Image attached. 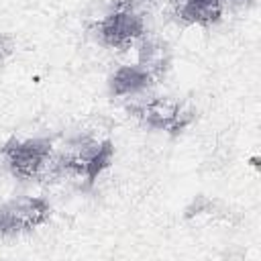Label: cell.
I'll return each mask as SVG.
<instances>
[{
    "label": "cell",
    "mask_w": 261,
    "mask_h": 261,
    "mask_svg": "<svg viewBox=\"0 0 261 261\" xmlns=\"http://www.w3.org/2000/svg\"><path fill=\"white\" fill-rule=\"evenodd\" d=\"M53 214L49 200L43 196H22L0 204V237L33 232L47 224Z\"/></svg>",
    "instance_id": "4"
},
{
    "label": "cell",
    "mask_w": 261,
    "mask_h": 261,
    "mask_svg": "<svg viewBox=\"0 0 261 261\" xmlns=\"http://www.w3.org/2000/svg\"><path fill=\"white\" fill-rule=\"evenodd\" d=\"M112 157H114V145L110 141L75 139L65 147L63 153L59 155L53 153L45 177L69 175L86 181V186H92L98 179V175L110 165Z\"/></svg>",
    "instance_id": "1"
},
{
    "label": "cell",
    "mask_w": 261,
    "mask_h": 261,
    "mask_svg": "<svg viewBox=\"0 0 261 261\" xmlns=\"http://www.w3.org/2000/svg\"><path fill=\"white\" fill-rule=\"evenodd\" d=\"M53 159L49 139H8L0 147V167L16 179L45 177Z\"/></svg>",
    "instance_id": "2"
},
{
    "label": "cell",
    "mask_w": 261,
    "mask_h": 261,
    "mask_svg": "<svg viewBox=\"0 0 261 261\" xmlns=\"http://www.w3.org/2000/svg\"><path fill=\"white\" fill-rule=\"evenodd\" d=\"M139 65H143L153 77L163 75L169 67V49L159 39H141L139 45Z\"/></svg>",
    "instance_id": "8"
},
{
    "label": "cell",
    "mask_w": 261,
    "mask_h": 261,
    "mask_svg": "<svg viewBox=\"0 0 261 261\" xmlns=\"http://www.w3.org/2000/svg\"><path fill=\"white\" fill-rule=\"evenodd\" d=\"M128 112L137 116L143 124L149 128L165 130L169 135H179L184 133L196 118V110L188 106L186 102L169 96H159L151 100L137 102L128 106Z\"/></svg>",
    "instance_id": "3"
},
{
    "label": "cell",
    "mask_w": 261,
    "mask_h": 261,
    "mask_svg": "<svg viewBox=\"0 0 261 261\" xmlns=\"http://www.w3.org/2000/svg\"><path fill=\"white\" fill-rule=\"evenodd\" d=\"M153 75L143 67V65H122L118 67L110 80H108V90L114 98L122 96H137L143 90H147L153 84Z\"/></svg>",
    "instance_id": "7"
},
{
    "label": "cell",
    "mask_w": 261,
    "mask_h": 261,
    "mask_svg": "<svg viewBox=\"0 0 261 261\" xmlns=\"http://www.w3.org/2000/svg\"><path fill=\"white\" fill-rule=\"evenodd\" d=\"M98 39L112 49H128L145 37V18L133 8L118 6L96 24Z\"/></svg>",
    "instance_id": "5"
},
{
    "label": "cell",
    "mask_w": 261,
    "mask_h": 261,
    "mask_svg": "<svg viewBox=\"0 0 261 261\" xmlns=\"http://www.w3.org/2000/svg\"><path fill=\"white\" fill-rule=\"evenodd\" d=\"M14 49H16V43H14L12 35H8V33H0V65H4V63L12 57Z\"/></svg>",
    "instance_id": "9"
},
{
    "label": "cell",
    "mask_w": 261,
    "mask_h": 261,
    "mask_svg": "<svg viewBox=\"0 0 261 261\" xmlns=\"http://www.w3.org/2000/svg\"><path fill=\"white\" fill-rule=\"evenodd\" d=\"M239 2H253V0H239Z\"/></svg>",
    "instance_id": "10"
},
{
    "label": "cell",
    "mask_w": 261,
    "mask_h": 261,
    "mask_svg": "<svg viewBox=\"0 0 261 261\" xmlns=\"http://www.w3.org/2000/svg\"><path fill=\"white\" fill-rule=\"evenodd\" d=\"M175 16L186 24L212 27L222 18V0H175Z\"/></svg>",
    "instance_id": "6"
}]
</instances>
